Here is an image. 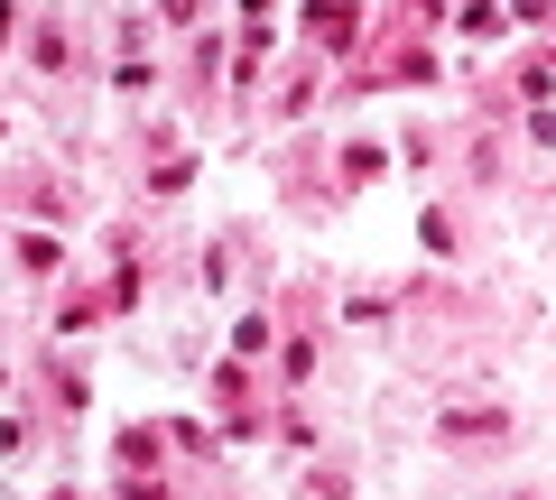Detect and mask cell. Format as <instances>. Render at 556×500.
Here are the masks:
<instances>
[{"instance_id": "2", "label": "cell", "mask_w": 556, "mask_h": 500, "mask_svg": "<svg viewBox=\"0 0 556 500\" xmlns=\"http://www.w3.org/2000/svg\"><path fill=\"white\" fill-rule=\"evenodd\" d=\"M445 436H464V445L482 436V445H492V436H501V408H482V418H445Z\"/></svg>"}, {"instance_id": "1", "label": "cell", "mask_w": 556, "mask_h": 500, "mask_svg": "<svg viewBox=\"0 0 556 500\" xmlns=\"http://www.w3.org/2000/svg\"><path fill=\"white\" fill-rule=\"evenodd\" d=\"M306 20H316V38H353V0H316Z\"/></svg>"}]
</instances>
